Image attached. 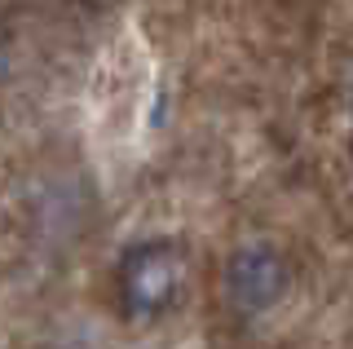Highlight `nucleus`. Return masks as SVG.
Here are the masks:
<instances>
[{
	"label": "nucleus",
	"instance_id": "obj_1",
	"mask_svg": "<svg viewBox=\"0 0 353 349\" xmlns=\"http://www.w3.org/2000/svg\"><path fill=\"white\" fill-rule=\"evenodd\" d=\"M185 288V248L176 239H141L115 266L119 314L128 323H154L181 301Z\"/></svg>",
	"mask_w": 353,
	"mask_h": 349
},
{
	"label": "nucleus",
	"instance_id": "obj_2",
	"mask_svg": "<svg viewBox=\"0 0 353 349\" xmlns=\"http://www.w3.org/2000/svg\"><path fill=\"white\" fill-rule=\"evenodd\" d=\"M287 292V261L274 243H243L225 261V301L243 319L274 310Z\"/></svg>",
	"mask_w": 353,
	"mask_h": 349
}]
</instances>
